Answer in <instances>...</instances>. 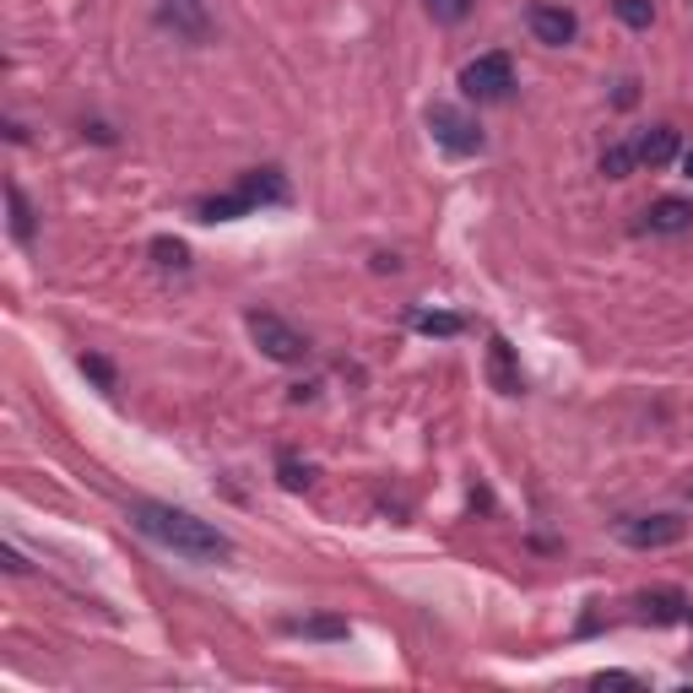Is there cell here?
Instances as JSON below:
<instances>
[{"label": "cell", "mask_w": 693, "mask_h": 693, "mask_svg": "<svg viewBox=\"0 0 693 693\" xmlns=\"http://www.w3.org/2000/svg\"><path fill=\"white\" fill-rule=\"evenodd\" d=\"M130 520H136L141 537H152L158 548L180 553L190 564H228V559H234V542H228L212 520H201V515H190V509L136 499V505H130Z\"/></svg>", "instance_id": "1"}, {"label": "cell", "mask_w": 693, "mask_h": 693, "mask_svg": "<svg viewBox=\"0 0 693 693\" xmlns=\"http://www.w3.org/2000/svg\"><path fill=\"white\" fill-rule=\"evenodd\" d=\"M461 93L477 98V104H505L509 93H515V61H509L505 50L477 55L472 65H461Z\"/></svg>", "instance_id": "2"}, {"label": "cell", "mask_w": 693, "mask_h": 693, "mask_svg": "<svg viewBox=\"0 0 693 693\" xmlns=\"http://www.w3.org/2000/svg\"><path fill=\"white\" fill-rule=\"evenodd\" d=\"M245 325H250L255 347H260L271 364H304V358H310V342H304V331H293L282 315H271V310H250V315H245Z\"/></svg>", "instance_id": "3"}, {"label": "cell", "mask_w": 693, "mask_h": 693, "mask_svg": "<svg viewBox=\"0 0 693 693\" xmlns=\"http://www.w3.org/2000/svg\"><path fill=\"white\" fill-rule=\"evenodd\" d=\"M429 130H434V141H440L450 158H477V152H483L477 120H472L466 109H455V104H429Z\"/></svg>", "instance_id": "4"}, {"label": "cell", "mask_w": 693, "mask_h": 693, "mask_svg": "<svg viewBox=\"0 0 693 693\" xmlns=\"http://www.w3.org/2000/svg\"><path fill=\"white\" fill-rule=\"evenodd\" d=\"M618 542H629V548H672V542H683V520L678 515H629V520H618Z\"/></svg>", "instance_id": "5"}, {"label": "cell", "mask_w": 693, "mask_h": 693, "mask_svg": "<svg viewBox=\"0 0 693 693\" xmlns=\"http://www.w3.org/2000/svg\"><path fill=\"white\" fill-rule=\"evenodd\" d=\"M526 22H531V39L548 44V50H564V44H574V33H580V17L564 11V6H548V0H537V6L526 11Z\"/></svg>", "instance_id": "6"}, {"label": "cell", "mask_w": 693, "mask_h": 693, "mask_svg": "<svg viewBox=\"0 0 693 693\" xmlns=\"http://www.w3.org/2000/svg\"><path fill=\"white\" fill-rule=\"evenodd\" d=\"M645 228H650V234H661V239L689 234V228H693V201H689V195H661V201H650Z\"/></svg>", "instance_id": "7"}, {"label": "cell", "mask_w": 693, "mask_h": 693, "mask_svg": "<svg viewBox=\"0 0 693 693\" xmlns=\"http://www.w3.org/2000/svg\"><path fill=\"white\" fill-rule=\"evenodd\" d=\"M163 22L190 39V44H201L206 33H212V17H206V0H163Z\"/></svg>", "instance_id": "8"}, {"label": "cell", "mask_w": 693, "mask_h": 693, "mask_svg": "<svg viewBox=\"0 0 693 693\" xmlns=\"http://www.w3.org/2000/svg\"><path fill=\"white\" fill-rule=\"evenodd\" d=\"M239 190H245V201H250L255 212H260V206H288V195H293L277 169H250V174L239 180Z\"/></svg>", "instance_id": "9"}, {"label": "cell", "mask_w": 693, "mask_h": 693, "mask_svg": "<svg viewBox=\"0 0 693 693\" xmlns=\"http://www.w3.org/2000/svg\"><path fill=\"white\" fill-rule=\"evenodd\" d=\"M488 385H494L499 396H520V390H526L520 364H515V353H509L505 336H494V342H488Z\"/></svg>", "instance_id": "10"}, {"label": "cell", "mask_w": 693, "mask_h": 693, "mask_svg": "<svg viewBox=\"0 0 693 693\" xmlns=\"http://www.w3.org/2000/svg\"><path fill=\"white\" fill-rule=\"evenodd\" d=\"M678 147H683V141H678V130L672 126H650L639 141H634V152H639L645 169H667V163L678 158Z\"/></svg>", "instance_id": "11"}, {"label": "cell", "mask_w": 693, "mask_h": 693, "mask_svg": "<svg viewBox=\"0 0 693 693\" xmlns=\"http://www.w3.org/2000/svg\"><path fill=\"white\" fill-rule=\"evenodd\" d=\"M639 618H650V624H683L689 602L678 591H650V596H639Z\"/></svg>", "instance_id": "12"}, {"label": "cell", "mask_w": 693, "mask_h": 693, "mask_svg": "<svg viewBox=\"0 0 693 693\" xmlns=\"http://www.w3.org/2000/svg\"><path fill=\"white\" fill-rule=\"evenodd\" d=\"M255 206L245 201V190H228V195H212V201H201L195 206V217L201 223H234V217H250Z\"/></svg>", "instance_id": "13"}, {"label": "cell", "mask_w": 693, "mask_h": 693, "mask_svg": "<svg viewBox=\"0 0 693 693\" xmlns=\"http://www.w3.org/2000/svg\"><path fill=\"white\" fill-rule=\"evenodd\" d=\"M6 212H11V239L28 250L33 245V206H28L22 185H6Z\"/></svg>", "instance_id": "14"}, {"label": "cell", "mask_w": 693, "mask_h": 693, "mask_svg": "<svg viewBox=\"0 0 693 693\" xmlns=\"http://www.w3.org/2000/svg\"><path fill=\"white\" fill-rule=\"evenodd\" d=\"M634 163H639V152H634V141H613L607 152H602V174L607 180H629Z\"/></svg>", "instance_id": "15"}, {"label": "cell", "mask_w": 693, "mask_h": 693, "mask_svg": "<svg viewBox=\"0 0 693 693\" xmlns=\"http://www.w3.org/2000/svg\"><path fill=\"white\" fill-rule=\"evenodd\" d=\"M288 634H304V639H347V618H299V624H288Z\"/></svg>", "instance_id": "16"}, {"label": "cell", "mask_w": 693, "mask_h": 693, "mask_svg": "<svg viewBox=\"0 0 693 693\" xmlns=\"http://www.w3.org/2000/svg\"><path fill=\"white\" fill-rule=\"evenodd\" d=\"M423 11H429L440 28H455V22L472 17V0H423Z\"/></svg>", "instance_id": "17"}, {"label": "cell", "mask_w": 693, "mask_h": 693, "mask_svg": "<svg viewBox=\"0 0 693 693\" xmlns=\"http://www.w3.org/2000/svg\"><path fill=\"white\" fill-rule=\"evenodd\" d=\"M613 11H618L624 28H650V22H656V6H650V0H613Z\"/></svg>", "instance_id": "18"}, {"label": "cell", "mask_w": 693, "mask_h": 693, "mask_svg": "<svg viewBox=\"0 0 693 693\" xmlns=\"http://www.w3.org/2000/svg\"><path fill=\"white\" fill-rule=\"evenodd\" d=\"M412 325H418L423 336H461V331H466V320L461 315H418Z\"/></svg>", "instance_id": "19"}, {"label": "cell", "mask_w": 693, "mask_h": 693, "mask_svg": "<svg viewBox=\"0 0 693 693\" xmlns=\"http://www.w3.org/2000/svg\"><path fill=\"white\" fill-rule=\"evenodd\" d=\"M152 260H158V266H174V271H185L190 250L180 245V239H152Z\"/></svg>", "instance_id": "20"}, {"label": "cell", "mask_w": 693, "mask_h": 693, "mask_svg": "<svg viewBox=\"0 0 693 693\" xmlns=\"http://www.w3.org/2000/svg\"><path fill=\"white\" fill-rule=\"evenodd\" d=\"M82 375L93 379L98 390H115V364H109V358H98V353H82Z\"/></svg>", "instance_id": "21"}, {"label": "cell", "mask_w": 693, "mask_h": 693, "mask_svg": "<svg viewBox=\"0 0 693 693\" xmlns=\"http://www.w3.org/2000/svg\"><path fill=\"white\" fill-rule=\"evenodd\" d=\"M277 472H282V488H293V494H299V488H310V466H299V461H293L288 450H282Z\"/></svg>", "instance_id": "22"}, {"label": "cell", "mask_w": 693, "mask_h": 693, "mask_svg": "<svg viewBox=\"0 0 693 693\" xmlns=\"http://www.w3.org/2000/svg\"><path fill=\"white\" fill-rule=\"evenodd\" d=\"M596 683H602V689H634V678H624V672H602Z\"/></svg>", "instance_id": "23"}, {"label": "cell", "mask_w": 693, "mask_h": 693, "mask_svg": "<svg viewBox=\"0 0 693 693\" xmlns=\"http://www.w3.org/2000/svg\"><path fill=\"white\" fill-rule=\"evenodd\" d=\"M0 559H6V569H11V574H28V564H22V553H17V548H6Z\"/></svg>", "instance_id": "24"}, {"label": "cell", "mask_w": 693, "mask_h": 693, "mask_svg": "<svg viewBox=\"0 0 693 693\" xmlns=\"http://www.w3.org/2000/svg\"><path fill=\"white\" fill-rule=\"evenodd\" d=\"M683 169H689V180H693V152H683Z\"/></svg>", "instance_id": "25"}]
</instances>
